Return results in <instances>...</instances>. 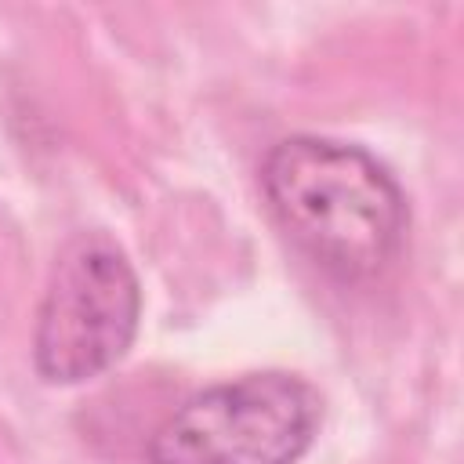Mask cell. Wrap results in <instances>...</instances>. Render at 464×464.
Here are the masks:
<instances>
[{"mask_svg":"<svg viewBox=\"0 0 464 464\" xmlns=\"http://www.w3.org/2000/svg\"><path fill=\"white\" fill-rule=\"evenodd\" d=\"M261 188L294 246L341 283L373 279L402 246L406 196L359 145L290 134L268 149Z\"/></svg>","mask_w":464,"mask_h":464,"instance_id":"obj_1","label":"cell"},{"mask_svg":"<svg viewBox=\"0 0 464 464\" xmlns=\"http://www.w3.org/2000/svg\"><path fill=\"white\" fill-rule=\"evenodd\" d=\"M319 428V395L294 373H246L185 399L152 435L149 464H297Z\"/></svg>","mask_w":464,"mask_h":464,"instance_id":"obj_2","label":"cell"},{"mask_svg":"<svg viewBox=\"0 0 464 464\" xmlns=\"http://www.w3.org/2000/svg\"><path fill=\"white\" fill-rule=\"evenodd\" d=\"M141 315V286L127 254L102 232L76 236L54 261L33 337L47 384H80L116 366Z\"/></svg>","mask_w":464,"mask_h":464,"instance_id":"obj_3","label":"cell"}]
</instances>
